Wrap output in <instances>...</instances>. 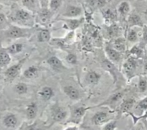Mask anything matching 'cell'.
Returning <instances> with one entry per match:
<instances>
[{
    "label": "cell",
    "mask_w": 147,
    "mask_h": 130,
    "mask_svg": "<svg viewBox=\"0 0 147 130\" xmlns=\"http://www.w3.org/2000/svg\"><path fill=\"white\" fill-rule=\"evenodd\" d=\"M6 36L9 38L19 39L22 37H29L31 35V32L29 29L23 28L18 26H10L6 31Z\"/></svg>",
    "instance_id": "1"
},
{
    "label": "cell",
    "mask_w": 147,
    "mask_h": 130,
    "mask_svg": "<svg viewBox=\"0 0 147 130\" xmlns=\"http://www.w3.org/2000/svg\"><path fill=\"white\" fill-rule=\"evenodd\" d=\"M136 68H137V61L133 57L129 58L123 64V72L126 77L129 79L133 77Z\"/></svg>",
    "instance_id": "2"
},
{
    "label": "cell",
    "mask_w": 147,
    "mask_h": 130,
    "mask_svg": "<svg viewBox=\"0 0 147 130\" xmlns=\"http://www.w3.org/2000/svg\"><path fill=\"white\" fill-rule=\"evenodd\" d=\"M83 14V9L78 6L69 5L65 10L63 16L65 18H78Z\"/></svg>",
    "instance_id": "3"
},
{
    "label": "cell",
    "mask_w": 147,
    "mask_h": 130,
    "mask_svg": "<svg viewBox=\"0 0 147 130\" xmlns=\"http://www.w3.org/2000/svg\"><path fill=\"white\" fill-rule=\"evenodd\" d=\"M24 61H25V58L22 59L21 61L17 63V64L13 65V66H10L9 68H7L5 71L6 77L9 79H14L20 73Z\"/></svg>",
    "instance_id": "4"
},
{
    "label": "cell",
    "mask_w": 147,
    "mask_h": 130,
    "mask_svg": "<svg viewBox=\"0 0 147 130\" xmlns=\"http://www.w3.org/2000/svg\"><path fill=\"white\" fill-rule=\"evenodd\" d=\"M14 18L17 21L22 22H27L30 21L32 18L30 11L24 9H19L14 13Z\"/></svg>",
    "instance_id": "5"
},
{
    "label": "cell",
    "mask_w": 147,
    "mask_h": 130,
    "mask_svg": "<svg viewBox=\"0 0 147 130\" xmlns=\"http://www.w3.org/2000/svg\"><path fill=\"white\" fill-rule=\"evenodd\" d=\"M105 52H106V55H107L109 60L113 63H119V60L121 58V52L118 51V50H116V49H114L113 47L106 46V47H105Z\"/></svg>",
    "instance_id": "6"
},
{
    "label": "cell",
    "mask_w": 147,
    "mask_h": 130,
    "mask_svg": "<svg viewBox=\"0 0 147 130\" xmlns=\"http://www.w3.org/2000/svg\"><path fill=\"white\" fill-rule=\"evenodd\" d=\"M83 22H84L83 17H80V18H66V20H65V25L71 31H75L76 29L78 28L83 24Z\"/></svg>",
    "instance_id": "7"
},
{
    "label": "cell",
    "mask_w": 147,
    "mask_h": 130,
    "mask_svg": "<svg viewBox=\"0 0 147 130\" xmlns=\"http://www.w3.org/2000/svg\"><path fill=\"white\" fill-rule=\"evenodd\" d=\"M52 114L55 122H61L67 117V112L60 106H55L53 109Z\"/></svg>",
    "instance_id": "8"
},
{
    "label": "cell",
    "mask_w": 147,
    "mask_h": 130,
    "mask_svg": "<svg viewBox=\"0 0 147 130\" xmlns=\"http://www.w3.org/2000/svg\"><path fill=\"white\" fill-rule=\"evenodd\" d=\"M63 92L65 93L67 96H68L70 99L73 101H76L80 99V92L73 86H65L63 89Z\"/></svg>",
    "instance_id": "9"
},
{
    "label": "cell",
    "mask_w": 147,
    "mask_h": 130,
    "mask_svg": "<svg viewBox=\"0 0 147 130\" xmlns=\"http://www.w3.org/2000/svg\"><path fill=\"white\" fill-rule=\"evenodd\" d=\"M52 17V11L49 8H46V7H42L41 9L39 11L38 15V20H40V22L43 24H45L48 22L50 20Z\"/></svg>",
    "instance_id": "10"
},
{
    "label": "cell",
    "mask_w": 147,
    "mask_h": 130,
    "mask_svg": "<svg viewBox=\"0 0 147 130\" xmlns=\"http://www.w3.org/2000/svg\"><path fill=\"white\" fill-rule=\"evenodd\" d=\"M128 24L131 27H143L144 26L143 20H142L140 16L136 13H132L129 14L128 17Z\"/></svg>",
    "instance_id": "11"
},
{
    "label": "cell",
    "mask_w": 147,
    "mask_h": 130,
    "mask_svg": "<svg viewBox=\"0 0 147 130\" xmlns=\"http://www.w3.org/2000/svg\"><path fill=\"white\" fill-rule=\"evenodd\" d=\"M39 96H40L42 99L45 102L50 100L54 96L55 93L53 89L50 86H44L40 89V91L38 92Z\"/></svg>",
    "instance_id": "12"
},
{
    "label": "cell",
    "mask_w": 147,
    "mask_h": 130,
    "mask_svg": "<svg viewBox=\"0 0 147 130\" xmlns=\"http://www.w3.org/2000/svg\"><path fill=\"white\" fill-rule=\"evenodd\" d=\"M108 114L104 112H99L96 113L92 118V121L94 125L100 126V125H103L105 122L108 121Z\"/></svg>",
    "instance_id": "13"
},
{
    "label": "cell",
    "mask_w": 147,
    "mask_h": 130,
    "mask_svg": "<svg viewBox=\"0 0 147 130\" xmlns=\"http://www.w3.org/2000/svg\"><path fill=\"white\" fill-rule=\"evenodd\" d=\"M102 65H103L102 66L113 76V79H114V81H116V79H117V72H116L117 70H116V67H115L114 63H112L109 59H105L103 63H102Z\"/></svg>",
    "instance_id": "14"
},
{
    "label": "cell",
    "mask_w": 147,
    "mask_h": 130,
    "mask_svg": "<svg viewBox=\"0 0 147 130\" xmlns=\"http://www.w3.org/2000/svg\"><path fill=\"white\" fill-rule=\"evenodd\" d=\"M47 62L49 66L55 70H60L65 68L61 60L57 57H56V56H51V57H50L47 59Z\"/></svg>",
    "instance_id": "15"
},
{
    "label": "cell",
    "mask_w": 147,
    "mask_h": 130,
    "mask_svg": "<svg viewBox=\"0 0 147 130\" xmlns=\"http://www.w3.org/2000/svg\"><path fill=\"white\" fill-rule=\"evenodd\" d=\"M100 79V75L97 72L92 70V71H89L87 73L86 76V80L88 84L91 85V86H95L98 83Z\"/></svg>",
    "instance_id": "16"
},
{
    "label": "cell",
    "mask_w": 147,
    "mask_h": 130,
    "mask_svg": "<svg viewBox=\"0 0 147 130\" xmlns=\"http://www.w3.org/2000/svg\"><path fill=\"white\" fill-rule=\"evenodd\" d=\"M86 110H87V109L83 107V106L76 108L72 113V119H73V122H78L79 121H80V119L83 117V116L86 114Z\"/></svg>",
    "instance_id": "17"
},
{
    "label": "cell",
    "mask_w": 147,
    "mask_h": 130,
    "mask_svg": "<svg viewBox=\"0 0 147 130\" xmlns=\"http://www.w3.org/2000/svg\"><path fill=\"white\" fill-rule=\"evenodd\" d=\"M102 14H103L105 22H106V23H108V24H111V23L113 22L114 20H116V14H115L114 12L110 8L106 9H103V11H102Z\"/></svg>",
    "instance_id": "18"
},
{
    "label": "cell",
    "mask_w": 147,
    "mask_h": 130,
    "mask_svg": "<svg viewBox=\"0 0 147 130\" xmlns=\"http://www.w3.org/2000/svg\"><path fill=\"white\" fill-rule=\"evenodd\" d=\"M38 68L35 66H30L23 73V76L27 79H32L38 74Z\"/></svg>",
    "instance_id": "19"
},
{
    "label": "cell",
    "mask_w": 147,
    "mask_h": 130,
    "mask_svg": "<svg viewBox=\"0 0 147 130\" xmlns=\"http://www.w3.org/2000/svg\"><path fill=\"white\" fill-rule=\"evenodd\" d=\"M117 10L118 12L121 14V16H122V17H126L129 14V12H130V4H129V3L128 1H122L118 6Z\"/></svg>",
    "instance_id": "20"
},
{
    "label": "cell",
    "mask_w": 147,
    "mask_h": 130,
    "mask_svg": "<svg viewBox=\"0 0 147 130\" xmlns=\"http://www.w3.org/2000/svg\"><path fill=\"white\" fill-rule=\"evenodd\" d=\"M26 114L28 119H34L37 114V106L35 103H31L27 106Z\"/></svg>",
    "instance_id": "21"
},
{
    "label": "cell",
    "mask_w": 147,
    "mask_h": 130,
    "mask_svg": "<svg viewBox=\"0 0 147 130\" xmlns=\"http://www.w3.org/2000/svg\"><path fill=\"white\" fill-rule=\"evenodd\" d=\"M51 39V34L47 29H42L40 30L37 35V40L40 43H47Z\"/></svg>",
    "instance_id": "22"
},
{
    "label": "cell",
    "mask_w": 147,
    "mask_h": 130,
    "mask_svg": "<svg viewBox=\"0 0 147 130\" xmlns=\"http://www.w3.org/2000/svg\"><path fill=\"white\" fill-rule=\"evenodd\" d=\"M4 125L8 128H14L17 125V119L14 114H9L4 118Z\"/></svg>",
    "instance_id": "23"
},
{
    "label": "cell",
    "mask_w": 147,
    "mask_h": 130,
    "mask_svg": "<svg viewBox=\"0 0 147 130\" xmlns=\"http://www.w3.org/2000/svg\"><path fill=\"white\" fill-rule=\"evenodd\" d=\"M113 47L119 52H123L126 50V41L121 37L116 38L113 40Z\"/></svg>",
    "instance_id": "24"
},
{
    "label": "cell",
    "mask_w": 147,
    "mask_h": 130,
    "mask_svg": "<svg viewBox=\"0 0 147 130\" xmlns=\"http://www.w3.org/2000/svg\"><path fill=\"white\" fill-rule=\"evenodd\" d=\"M24 45L22 43H14L11 45L7 48V52H8L9 54H17L22 51Z\"/></svg>",
    "instance_id": "25"
},
{
    "label": "cell",
    "mask_w": 147,
    "mask_h": 130,
    "mask_svg": "<svg viewBox=\"0 0 147 130\" xmlns=\"http://www.w3.org/2000/svg\"><path fill=\"white\" fill-rule=\"evenodd\" d=\"M11 62L9 53L8 52L2 51L0 53V67L6 66Z\"/></svg>",
    "instance_id": "26"
},
{
    "label": "cell",
    "mask_w": 147,
    "mask_h": 130,
    "mask_svg": "<svg viewBox=\"0 0 147 130\" xmlns=\"http://www.w3.org/2000/svg\"><path fill=\"white\" fill-rule=\"evenodd\" d=\"M135 103L134 99H128L126 100H125L124 102L122 103L121 106V110L122 112L125 113V112H127L133 107L134 104Z\"/></svg>",
    "instance_id": "27"
},
{
    "label": "cell",
    "mask_w": 147,
    "mask_h": 130,
    "mask_svg": "<svg viewBox=\"0 0 147 130\" xmlns=\"http://www.w3.org/2000/svg\"><path fill=\"white\" fill-rule=\"evenodd\" d=\"M14 91L20 95L25 94L28 91V86L24 83H19L14 86Z\"/></svg>",
    "instance_id": "28"
},
{
    "label": "cell",
    "mask_w": 147,
    "mask_h": 130,
    "mask_svg": "<svg viewBox=\"0 0 147 130\" xmlns=\"http://www.w3.org/2000/svg\"><path fill=\"white\" fill-rule=\"evenodd\" d=\"M23 6L30 12H33L36 8L35 0H22V1Z\"/></svg>",
    "instance_id": "29"
},
{
    "label": "cell",
    "mask_w": 147,
    "mask_h": 130,
    "mask_svg": "<svg viewBox=\"0 0 147 130\" xmlns=\"http://www.w3.org/2000/svg\"><path fill=\"white\" fill-rule=\"evenodd\" d=\"M63 0H50L49 1V9L52 12H55L58 9L62 4Z\"/></svg>",
    "instance_id": "30"
},
{
    "label": "cell",
    "mask_w": 147,
    "mask_h": 130,
    "mask_svg": "<svg viewBox=\"0 0 147 130\" xmlns=\"http://www.w3.org/2000/svg\"><path fill=\"white\" fill-rule=\"evenodd\" d=\"M128 41L131 43H136L138 40V34L134 29H131L127 35Z\"/></svg>",
    "instance_id": "31"
},
{
    "label": "cell",
    "mask_w": 147,
    "mask_h": 130,
    "mask_svg": "<svg viewBox=\"0 0 147 130\" xmlns=\"http://www.w3.org/2000/svg\"><path fill=\"white\" fill-rule=\"evenodd\" d=\"M123 96V93L122 92H117V93H114L113 96H111L110 97V99L108 100V103L111 104H113L116 103V102H119L120 99H122Z\"/></svg>",
    "instance_id": "32"
},
{
    "label": "cell",
    "mask_w": 147,
    "mask_h": 130,
    "mask_svg": "<svg viewBox=\"0 0 147 130\" xmlns=\"http://www.w3.org/2000/svg\"><path fill=\"white\" fill-rule=\"evenodd\" d=\"M138 88H139V91L144 93L146 91L147 89V80L144 77H140L139 81V83H138Z\"/></svg>",
    "instance_id": "33"
},
{
    "label": "cell",
    "mask_w": 147,
    "mask_h": 130,
    "mask_svg": "<svg viewBox=\"0 0 147 130\" xmlns=\"http://www.w3.org/2000/svg\"><path fill=\"white\" fill-rule=\"evenodd\" d=\"M65 60L70 65H76L78 62V58L75 53H69L66 56Z\"/></svg>",
    "instance_id": "34"
},
{
    "label": "cell",
    "mask_w": 147,
    "mask_h": 130,
    "mask_svg": "<svg viewBox=\"0 0 147 130\" xmlns=\"http://www.w3.org/2000/svg\"><path fill=\"white\" fill-rule=\"evenodd\" d=\"M131 55H133V56H136V57L139 58L143 55V50L139 47L138 46H134L129 51Z\"/></svg>",
    "instance_id": "35"
},
{
    "label": "cell",
    "mask_w": 147,
    "mask_h": 130,
    "mask_svg": "<svg viewBox=\"0 0 147 130\" xmlns=\"http://www.w3.org/2000/svg\"><path fill=\"white\" fill-rule=\"evenodd\" d=\"M108 32H109V35L111 37H115V36L117 35L118 32H119V27H118V26L116 24H111L109 27Z\"/></svg>",
    "instance_id": "36"
},
{
    "label": "cell",
    "mask_w": 147,
    "mask_h": 130,
    "mask_svg": "<svg viewBox=\"0 0 147 130\" xmlns=\"http://www.w3.org/2000/svg\"><path fill=\"white\" fill-rule=\"evenodd\" d=\"M46 127L38 123H34L33 125L28 126L25 130H46Z\"/></svg>",
    "instance_id": "37"
},
{
    "label": "cell",
    "mask_w": 147,
    "mask_h": 130,
    "mask_svg": "<svg viewBox=\"0 0 147 130\" xmlns=\"http://www.w3.org/2000/svg\"><path fill=\"white\" fill-rule=\"evenodd\" d=\"M116 127V122L113 121V122H110L105 126L103 130H115Z\"/></svg>",
    "instance_id": "38"
},
{
    "label": "cell",
    "mask_w": 147,
    "mask_h": 130,
    "mask_svg": "<svg viewBox=\"0 0 147 130\" xmlns=\"http://www.w3.org/2000/svg\"><path fill=\"white\" fill-rule=\"evenodd\" d=\"M138 107L142 110H147V97L139 102L138 104Z\"/></svg>",
    "instance_id": "39"
},
{
    "label": "cell",
    "mask_w": 147,
    "mask_h": 130,
    "mask_svg": "<svg viewBox=\"0 0 147 130\" xmlns=\"http://www.w3.org/2000/svg\"><path fill=\"white\" fill-rule=\"evenodd\" d=\"M110 1L111 0H97V5H96V7L100 9L103 8L108 3H109Z\"/></svg>",
    "instance_id": "40"
},
{
    "label": "cell",
    "mask_w": 147,
    "mask_h": 130,
    "mask_svg": "<svg viewBox=\"0 0 147 130\" xmlns=\"http://www.w3.org/2000/svg\"><path fill=\"white\" fill-rule=\"evenodd\" d=\"M143 40L147 43V26L144 25L143 27Z\"/></svg>",
    "instance_id": "41"
},
{
    "label": "cell",
    "mask_w": 147,
    "mask_h": 130,
    "mask_svg": "<svg viewBox=\"0 0 147 130\" xmlns=\"http://www.w3.org/2000/svg\"><path fill=\"white\" fill-rule=\"evenodd\" d=\"M7 22V19H6L5 15L3 13L0 12V25L4 24Z\"/></svg>",
    "instance_id": "42"
},
{
    "label": "cell",
    "mask_w": 147,
    "mask_h": 130,
    "mask_svg": "<svg viewBox=\"0 0 147 130\" xmlns=\"http://www.w3.org/2000/svg\"><path fill=\"white\" fill-rule=\"evenodd\" d=\"M65 130H78L77 127L76 126H72V127H68L66 128Z\"/></svg>",
    "instance_id": "43"
},
{
    "label": "cell",
    "mask_w": 147,
    "mask_h": 130,
    "mask_svg": "<svg viewBox=\"0 0 147 130\" xmlns=\"http://www.w3.org/2000/svg\"><path fill=\"white\" fill-rule=\"evenodd\" d=\"M144 18L145 20L147 21V9H146V10H145L144 12Z\"/></svg>",
    "instance_id": "44"
},
{
    "label": "cell",
    "mask_w": 147,
    "mask_h": 130,
    "mask_svg": "<svg viewBox=\"0 0 147 130\" xmlns=\"http://www.w3.org/2000/svg\"><path fill=\"white\" fill-rule=\"evenodd\" d=\"M144 71H145V73H147V62L144 66Z\"/></svg>",
    "instance_id": "45"
},
{
    "label": "cell",
    "mask_w": 147,
    "mask_h": 130,
    "mask_svg": "<svg viewBox=\"0 0 147 130\" xmlns=\"http://www.w3.org/2000/svg\"><path fill=\"white\" fill-rule=\"evenodd\" d=\"M42 2H45V1H47V0H41Z\"/></svg>",
    "instance_id": "46"
},
{
    "label": "cell",
    "mask_w": 147,
    "mask_h": 130,
    "mask_svg": "<svg viewBox=\"0 0 147 130\" xmlns=\"http://www.w3.org/2000/svg\"><path fill=\"white\" fill-rule=\"evenodd\" d=\"M0 1H7V0H0Z\"/></svg>",
    "instance_id": "47"
}]
</instances>
